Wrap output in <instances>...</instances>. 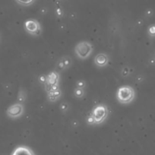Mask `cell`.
<instances>
[{"mask_svg":"<svg viewBox=\"0 0 155 155\" xmlns=\"http://www.w3.org/2000/svg\"><path fill=\"white\" fill-rule=\"evenodd\" d=\"M87 123H88L89 125H94V124H95L93 116H92L91 115H90V116H88V117H87Z\"/></svg>","mask_w":155,"mask_h":155,"instance_id":"cell-13","label":"cell"},{"mask_svg":"<svg viewBox=\"0 0 155 155\" xmlns=\"http://www.w3.org/2000/svg\"><path fill=\"white\" fill-rule=\"evenodd\" d=\"M109 57L105 53H99L94 58V63L98 67H104L108 64Z\"/></svg>","mask_w":155,"mask_h":155,"instance_id":"cell-7","label":"cell"},{"mask_svg":"<svg viewBox=\"0 0 155 155\" xmlns=\"http://www.w3.org/2000/svg\"><path fill=\"white\" fill-rule=\"evenodd\" d=\"M7 115L11 118H18L23 115L24 106L21 104H15L10 106L7 110Z\"/></svg>","mask_w":155,"mask_h":155,"instance_id":"cell-5","label":"cell"},{"mask_svg":"<svg viewBox=\"0 0 155 155\" xmlns=\"http://www.w3.org/2000/svg\"><path fill=\"white\" fill-rule=\"evenodd\" d=\"M84 91L83 88H79V87H77V88L74 90V95H75L77 97L81 98L84 96Z\"/></svg>","mask_w":155,"mask_h":155,"instance_id":"cell-12","label":"cell"},{"mask_svg":"<svg viewBox=\"0 0 155 155\" xmlns=\"http://www.w3.org/2000/svg\"><path fill=\"white\" fill-rule=\"evenodd\" d=\"M135 96L134 89L129 85L122 86L117 91L116 97L119 102L123 104H127L132 102Z\"/></svg>","mask_w":155,"mask_h":155,"instance_id":"cell-1","label":"cell"},{"mask_svg":"<svg viewBox=\"0 0 155 155\" xmlns=\"http://www.w3.org/2000/svg\"><path fill=\"white\" fill-rule=\"evenodd\" d=\"M67 108H68V105L65 103H63V104H62L60 105V110L62 111H65L67 110Z\"/></svg>","mask_w":155,"mask_h":155,"instance_id":"cell-16","label":"cell"},{"mask_svg":"<svg viewBox=\"0 0 155 155\" xmlns=\"http://www.w3.org/2000/svg\"><path fill=\"white\" fill-rule=\"evenodd\" d=\"M61 92L60 91H50L49 92L48 98L50 101H56V100L60 97Z\"/></svg>","mask_w":155,"mask_h":155,"instance_id":"cell-10","label":"cell"},{"mask_svg":"<svg viewBox=\"0 0 155 155\" xmlns=\"http://www.w3.org/2000/svg\"><path fill=\"white\" fill-rule=\"evenodd\" d=\"M47 77V84L50 86L56 85V84H58L59 83V76L57 72L56 71H52L50 74H49Z\"/></svg>","mask_w":155,"mask_h":155,"instance_id":"cell-8","label":"cell"},{"mask_svg":"<svg viewBox=\"0 0 155 155\" xmlns=\"http://www.w3.org/2000/svg\"><path fill=\"white\" fill-rule=\"evenodd\" d=\"M12 155H35L34 150L28 146H18L16 147Z\"/></svg>","mask_w":155,"mask_h":155,"instance_id":"cell-6","label":"cell"},{"mask_svg":"<svg viewBox=\"0 0 155 155\" xmlns=\"http://www.w3.org/2000/svg\"><path fill=\"white\" fill-rule=\"evenodd\" d=\"M35 0H16V2L19 3L21 5H25V6H28V5H31L34 2Z\"/></svg>","mask_w":155,"mask_h":155,"instance_id":"cell-11","label":"cell"},{"mask_svg":"<svg viewBox=\"0 0 155 155\" xmlns=\"http://www.w3.org/2000/svg\"><path fill=\"white\" fill-rule=\"evenodd\" d=\"M25 28L28 34L33 36H38L42 31L41 24L35 19L26 21L25 22Z\"/></svg>","mask_w":155,"mask_h":155,"instance_id":"cell-4","label":"cell"},{"mask_svg":"<svg viewBox=\"0 0 155 155\" xmlns=\"http://www.w3.org/2000/svg\"><path fill=\"white\" fill-rule=\"evenodd\" d=\"M85 82H84V81H78L77 83V87H79V88H83L84 89V87H85Z\"/></svg>","mask_w":155,"mask_h":155,"instance_id":"cell-15","label":"cell"},{"mask_svg":"<svg viewBox=\"0 0 155 155\" xmlns=\"http://www.w3.org/2000/svg\"><path fill=\"white\" fill-rule=\"evenodd\" d=\"M108 113L109 111L107 106L104 104H98L94 107L91 115L93 116L95 124H101L107 119Z\"/></svg>","mask_w":155,"mask_h":155,"instance_id":"cell-3","label":"cell"},{"mask_svg":"<svg viewBox=\"0 0 155 155\" xmlns=\"http://www.w3.org/2000/svg\"><path fill=\"white\" fill-rule=\"evenodd\" d=\"M148 32L151 36H155V25H152L149 28Z\"/></svg>","mask_w":155,"mask_h":155,"instance_id":"cell-14","label":"cell"},{"mask_svg":"<svg viewBox=\"0 0 155 155\" xmlns=\"http://www.w3.org/2000/svg\"><path fill=\"white\" fill-rule=\"evenodd\" d=\"M94 47L91 43L87 41L80 42L75 46L74 52L78 57L81 59H86L91 55Z\"/></svg>","mask_w":155,"mask_h":155,"instance_id":"cell-2","label":"cell"},{"mask_svg":"<svg viewBox=\"0 0 155 155\" xmlns=\"http://www.w3.org/2000/svg\"><path fill=\"white\" fill-rule=\"evenodd\" d=\"M70 64H71V60H70L69 58H62L59 62V68L61 70H64L65 68H68L70 65Z\"/></svg>","mask_w":155,"mask_h":155,"instance_id":"cell-9","label":"cell"}]
</instances>
